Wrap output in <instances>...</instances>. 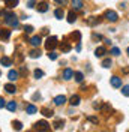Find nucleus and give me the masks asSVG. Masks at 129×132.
<instances>
[{
  "label": "nucleus",
  "mask_w": 129,
  "mask_h": 132,
  "mask_svg": "<svg viewBox=\"0 0 129 132\" xmlns=\"http://www.w3.org/2000/svg\"><path fill=\"white\" fill-rule=\"evenodd\" d=\"M3 16H5V23L12 27H18V18L14 12H9V14H5L3 12Z\"/></svg>",
  "instance_id": "f257e3e1"
},
{
  "label": "nucleus",
  "mask_w": 129,
  "mask_h": 132,
  "mask_svg": "<svg viewBox=\"0 0 129 132\" xmlns=\"http://www.w3.org/2000/svg\"><path fill=\"white\" fill-rule=\"evenodd\" d=\"M56 47H57V38L56 36H48L47 41H45V48L48 51H53Z\"/></svg>",
  "instance_id": "f03ea898"
},
{
  "label": "nucleus",
  "mask_w": 129,
  "mask_h": 132,
  "mask_svg": "<svg viewBox=\"0 0 129 132\" xmlns=\"http://www.w3.org/2000/svg\"><path fill=\"white\" fill-rule=\"evenodd\" d=\"M50 129V125L45 122V120H39V122H36L35 123V131L38 132H47Z\"/></svg>",
  "instance_id": "7ed1b4c3"
},
{
  "label": "nucleus",
  "mask_w": 129,
  "mask_h": 132,
  "mask_svg": "<svg viewBox=\"0 0 129 132\" xmlns=\"http://www.w3.org/2000/svg\"><path fill=\"white\" fill-rule=\"evenodd\" d=\"M105 16H107V20H110L111 23H116V21L119 20L117 12H116V11H111V9H108V11L105 12Z\"/></svg>",
  "instance_id": "20e7f679"
},
{
  "label": "nucleus",
  "mask_w": 129,
  "mask_h": 132,
  "mask_svg": "<svg viewBox=\"0 0 129 132\" xmlns=\"http://www.w3.org/2000/svg\"><path fill=\"white\" fill-rule=\"evenodd\" d=\"M11 38V30L8 29H0V41H8Z\"/></svg>",
  "instance_id": "39448f33"
},
{
  "label": "nucleus",
  "mask_w": 129,
  "mask_h": 132,
  "mask_svg": "<svg viewBox=\"0 0 129 132\" xmlns=\"http://www.w3.org/2000/svg\"><path fill=\"white\" fill-rule=\"evenodd\" d=\"M72 78H74V71L69 69V68H66V69L63 71V80L69 81V80H72Z\"/></svg>",
  "instance_id": "423d86ee"
},
{
  "label": "nucleus",
  "mask_w": 129,
  "mask_h": 132,
  "mask_svg": "<svg viewBox=\"0 0 129 132\" xmlns=\"http://www.w3.org/2000/svg\"><path fill=\"white\" fill-rule=\"evenodd\" d=\"M111 86L113 87H122V78L120 77H117V75H114V77H111Z\"/></svg>",
  "instance_id": "0eeeda50"
},
{
  "label": "nucleus",
  "mask_w": 129,
  "mask_h": 132,
  "mask_svg": "<svg viewBox=\"0 0 129 132\" xmlns=\"http://www.w3.org/2000/svg\"><path fill=\"white\" fill-rule=\"evenodd\" d=\"M89 26H96L101 23V16H90V18H87V21H86Z\"/></svg>",
  "instance_id": "6e6552de"
},
{
  "label": "nucleus",
  "mask_w": 129,
  "mask_h": 132,
  "mask_svg": "<svg viewBox=\"0 0 129 132\" xmlns=\"http://www.w3.org/2000/svg\"><path fill=\"white\" fill-rule=\"evenodd\" d=\"M105 54H107V48H105V47H98V48L95 50V56H96V57H104Z\"/></svg>",
  "instance_id": "1a4fd4ad"
},
{
  "label": "nucleus",
  "mask_w": 129,
  "mask_h": 132,
  "mask_svg": "<svg viewBox=\"0 0 129 132\" xmlns=\"http://www.w3.org/2000/svg\"><path fill=\"white\" fill-rule=\"evenodd\" d=\"M18 77H20V74L17 72L15 69H11L8 72V78L11 80V81H15V80H18Z\"/></svg>",
  "instance_id": "9d476101"
},
{
  "label": "nucleus",
  "mask_w": 129,
  "mask_h": 132,
  "mask_svg": "<svg viewBox=\"0 0 129 132\" xmlns=\"http://www.w3.org/2000/svg\"><path fill=\"white\" fill-rule=\"evenodd\" d=\"M64 102H66V98H64L63 95H59V96H56V98H54V104H56L57 107L63 105Z\"/></svg>",
  "instance_id": "9b49d317"
},
{
  "label": "nucleus",
  "mask_w": 129,
  "mask_h": 132,
  "mask_svg": "<svg viewBox=\"0 0 129 132\" xmlns=\"http://www.w3.org/2000/svg\"><path fill=\"white\" fill-rule=\"evenodd\" d=\"M48 3H45V2H42V3H39V5H38V11H39V12H42V14H44V12H47V11H48Z\"/></svg>",
  "instance_id": "f8f14e48"
},
{
  "label": "nucleus",
  "mask_w": 129,
  "mask_h": 132,
  "mask_svg": "<svg viewBox=\"0 0 129 132\" xmlns=\"http://www.w3.org/2000/svg\"><path fill=\"white\" fill-rule=\"evenodd\" d=\"M5 5H6V8L12 9L18 5V0H5Z\"/></svg>",
  "instance_id": "ddd939ff"
},
{
  "label": "nucleus",
  "mask_w": 129,
  "mask_h": 132,
  "mask_svg": "<svg viewBox=\"0 0 129 132\" xmlns=\"http://www.w3.org/2000/svg\"><path fill=\"white\" fill-rule=\"evenodd\" d=\"M60 48H62V51H63V53H69L72 47H71V44H69V42H62Z\"/></svg>",
  "instance_id": "4468645a"
},
{
  "label": "nucleus",
  "mask_w": 129,
  "mask_h": 132,
  "mask_svg": "<svg viewBox=\"0 0 129 132\" xmlns=\"http://www.w3.org/2000/svg\"><path fill=\"white\" fill-rule=\"evenodd\" d=\"M80 96H78V95H72V98H71V105H72V107H77V105H78V104H80Z\"/></svg>",
  "instance_id": "2eb2a0df"
},
{
  "label": "nucleus",
  "mask_w": 129,
  "mask_h": 132,
  "mask_svg": "<svg viewBox=\"0 0 129 132\" xmlns=\"http://www.w3.org/2000/svg\"><path fill=\"white\" fill-rule=\"evenodd\" d=\"M72 8L77 9V11H80L83 8V0H72Z\"/></svg>",
  "instance_id": "dca6fc26"
},
{
  "label": "nucleus",
  "mask_w": 129,
  "mask_h": 132,
  "mask_svg": "<svg viewBox=\"0 0 129 132\" xmlns=\"http://www.w3.org/2000/svg\"><path fill=\"white\" fill-rule=\"evenodd\" d=\"M30 44H32L33 47H39L41 45V36H33L32 39H30Z\"/></svg>",
  "instance_id": "f3484780"
},
{
  "label": "nucleus",
  "mask_w": 129,
  "mask_h": 132,
  "mask_svg": "<svg viewBox=\"0 0 129 132\" xmlns=\"http://www.w3.org/2000/svg\"><path fill=\"white\" fill-rule=\"evenodd\" d=\"M41 113L45 116V117H53V116H54V111H53V110H48V108H42Z\"/></svg>",
  "instance_id": "a211bd4d"
},
{
  "label": "nucleus",
  "mask_w": 129,
  "mask_h": 132,
  "mask_svg": "<svg viewBox=\"0 0 129 132\" xmlns=\"http://www.w3.org/2000/svg\"><path fill=\"white\" fill-rule=\"evenodd\" d=\"M75 21H77V14L74 11H71L68 14V23H75Z\"/></svg>",
  "instance_id": "6ab92c4d"
},
{
  "label": "nucleus",
  "mask_w": 129,
  "mask_h": 132,
  "mask_svg": "<svg viewBox=\"0 0 129 132\" xmlns=\"http://www.w3.org/2000/svg\"><path fill=\"white\" fill-rule=\"evenodd\" d=\"M5 90L8 92V93H15L17 87L14 86V84H5Z\"/></svg>",
  "instance_id": "aec40b11"
},
{
  "label": "nucleus",
  "mask_w": 129,
  "mask_h": 132,
  "mask_svg": "<svg viewBox=\"0 0 129 132\" xmlns=\"http://www.w3.org/2000/svg\"><path fill=\"white\" fill-rule=\"evenodd\" d=\"M53 126H54V129H60V128H63V126H64V120H62V119H57Z\"/></svg>",
  "instance_id": "412c9836"
},
{
  "label": "nucleus",
  "mask_w": 129,
  "mask_h": 132,
  "mask_svg": "<svg viewBox=\"0 0 129 132\" xmlns=\"http://www.w3.org/2000/svg\"><path fill=\"white\" fill-rule=\"evenodd\" d=\"M54 15H56V18L57 20H62V18H63L64 16V12H63V9H56V11H54Z\"/></svg>",
  "instance_id": "4be33fe9"
},
{
  "label": "nucleus",
  "mask_w": 129,
  "mask_h": 132,
  "mask_svg": "<svg viewBox=\"0 0 129 132\" xmlns=\"http://www.w3.org/2000/svg\"><path fill=\"white\" fill-rule=\"evenodd\" d=\"M26 111H27V114H35V113L38 111V108L35 107V105H32V104H30V105H27Z\"/></svg>",
  "instance_id": "5701e85b"
},
{
  "label": "nucleus",
  "mask_w": 129,
  "mask_h": 132,
  "mask_svg": "<svg viewBox=\"0 0 129 132\" xmlns=\"http://www.w3.org/2000/svg\"><path fill=\"white\" fill-rule=\"evenodd\" d=\"M12 128H14L15 131H21V129H23V123L18 122V120H15V122H12Z\"/></svg>",
  "instance_id": "b1692460"
},
{
  "label": "nucleus",
  "mask_w": 129,
  "mask_h": 132,
  "mask_svg": "<svg viewBox=\"0 0 129 132\" xmlns=\"http://www.w3.org/2000/svg\"><path fill=\"white\" fill-rule=\"evenodd\" d=\"M0 62H2V66H11L12 65V60H11L9 57H2Z\"/></svg>",
  "instance_id": "393cba45"
},
{
  "label": "nucleus",
  "mask_w": 129,
  "mask_h": 132,
  "mask_svg": "<svg viewBox=\"0 0 129 132\" xmlns=\"http://www.w3.org/2000/svg\"><path fill=\"white\" fill-rule=\"evenodd\" d=\"M74 77H75V81H77V82H81L83 80H84V75H83V72H75V74H74Z\"/></svg>",
  "instance_id": "a878e982"
},
{
  "label": "nucleus",
  "mask_w": 129,
  "mask_h": 132,
  "mask_svg": "<svg viewBox=\"0 0 129 132\" xmlns=\"http://www.w3.org/2000/svg\"><path fill=\"white\" fill-rule=\"evenodd\" d=\"M6 108H8L9 111H15V110H17V104L14 102V101H11V102L6 104Z\"/></svg>",
  "instance_id": "bb28decb"
},
{
  "label": "nucleus",
  "mask_w": 129,
  "mask_h": 132,
  "mask_svg": "<svg viewBox=\"0 0 129 132\" xmlns=\"http://www.w3.org/2000/svg\"><path fill=\"white\" fill-rule=\"evenodd\" d=\"M39 56H41L39 50H32V51H30V57L32 59H36V57H39Z\"/></svg>",
  "instance_id": "cd10ccee"
},
{
  "label": "nucleus",
  "mask_w": 129,
  "mask_h": 132,
  "mask_svg": "<svg viewBox=\"0 0 129 132\" xmlns=\"http://www.w3.org/2000/svg\"><path fill=\"white\" fill-rule=\"evenodd\" d=\"M111 65H113L111 59H104V62H102V66L104 68H111Z\"/></svg>",
  "instance_id": "c85d7f7f"
},
{
  "label": "nucleus",
  "mask_w": 129,
  "mask_h": 132,
  "mask_svg": "<svg viewBox=\"0 0 129 132\" xmlns=\"http://www.w3.org/2000/svg\"><path fill=\"white\" fill-rule=\"evenodd\" d=\"M44 77V71L41 69H35V78H42Z\"/></svg>",
  "instance_id": "c756f323"
},
{
  "label": "nucleus",
  "mask_w": 129,
  "mask_h": 132,
  "mask_svg": "<svg viewBox=\"0 0 129 132\" xmlns=\"http://www.w3.org/2000/svg\"><path fill=\"white\" fill-rule=\"evenodd\" d=\"M122 95L129 96V86H123V87H122Z\"/></svg>",
  "instance_id": "7c9ffc66"
},
{
  "label": "nucleus",
  "mask_w": 129,
  "mask_h": 132,
  "mask_svg": "<svg viewBox=\"0 0 129 132\" xmlns=\"http://www.w3.org/2000/svg\"><path fill=\"white\" fill-rule=\"evenodd\" d=\"M48 57L51 59V60H56V59H57V53L54 51V50H53V51H50V53H48Z\"/></svg>",
  "instance_id": "2f4dec72"
},
{
  "label": "nucleus",
  "mask_w": 129,
  "mask_h": 132,
  "mask_svg": "<svg viewBox=\"0 0 129 132\" xmlns=\"http://www.w3.org/2000/svg\"><path fill=\"white\" fill-rule=\"evenodd\" d=\"M72 38H75V41H77V42H80L81 33H80V32H74V33H72Z\"/></svg>",
  "instance_id": "473e14b6"
},
{
  "label": "nucleus",
  "mask_w": 129,
  "mask_h": 132,
  "mask_svg": "<svg viewBox=\"0 0 129 132\" xmlns=\"http://www.w3.org/2000/svg\"><path fill=\"white\" fill-rule=\"evenodd\" d=\"M111 54L113 56H120V50L117 48V47H114V48H111Z\"/></svg>",
  "instance_id": "72a5a7b5"
},
{
  "label": "nucleus",
  "mask_w": 129,
  "mask_h": 132,
  "mask_svg": "<svg viewBox=\"0 0 129 132\" xmlns=\"http://www.w3.org/2000/svg\"><path fill=\"white\" fill-rule=\"evenodd\" d=\"M87 120H89V122H92V123L98 125V117H93V116H89V117H87Z\"/></svg>",
  "instance_id": "f704fd0d"
},
{
  "label": "nucleus",
  "mask_w": 129,
  "mask_h": 132,
  "mask_svg": "<svg viewBox=\"0 0 129 132\" xmlns=\"http://www.w3.org/2000/svg\"><path fill=\"white\" fill-rule=\"evenodd\" d=\"M24 32L26 33H32L33 32V27H32V26H26V27H24Z\"/></svg>",
  "instance_id": "c9c22d12"
},
{
  "label": "nucleus",
  "mask_w": 129,
  "mask_h": 132,
  "mask_svg": "<svg viewBox=\"0 0 129 132\" xmlns=\"http://www.w3.org/2000/svg\"><path fill=\"white\" fill-rule=\"evenodd\" d=\"M3 107H6V102H5L3 98H0V108H3Z\"/></svg>",
  "instance_id": "e433bc0d"
},
{
  "label": "nucleus",
  "mask_w": 129,
  "mask_h": 132,
  "mask_svg": "<svg viewBox=\"0 0 129 132\" xmlns=\"http://www.w3.org/2000/svg\"><path fill=\"white\" fill-rule=\"evenodd\" d=\"M56 3H59V5H66V0H56Z\"/></svg>",
  "instance_id": "4c0bfd02"
},
{
  "label": "nucleus",
  "mask_w": 129,
  "mask_h": 132,
  "mask_svg": "<svg viewBox=\"0 0 129 132\" xmlns=\"http://www.w3.org/2000/svg\"><path fill=\"white\" fill-rule=\"evenodd\" d=\"M29 8H35V2H33V0L29 2Z\"/></svg>",
  "instance_id": "58836bf2"
},
{
  "label": "nucleus",
  "mask_w": 129,
  "mask_h": 132,
  "mask_svg": "<svg viewBox=\"0 0 129 132\" xmlns=\"http://www.w3.org/2000/svg\"><path fill=\"white\" fill-rule=\"evenodd\" d=\"M33 99H41V95L39 93H35V95H33Z\"/></svg>",
  "instance_id": "ea45409f"
},
{
  "label": "nucleus",
  "mask_w": 129,
  "mask_h": 132,
  "mask_svg": "<svg viewBox=\"0 0 129 132\" xmlns=\"http://www.w3.org/2000/svg\"><path fill=\"white\" fill-rule=\"evenodd\" d=\"M123 74H129V68H125L123 69Z\"/></svg>",
  "instance_id": "a19ab883"
},
{
  "label": "nucleus",
  "mask_w": 129,
  "mask_h": 132,
  "mask_svg": "<svg viewBox=\"0 0 129 132\" xmlns=\"http://www.w3.org/2000/svg\"><path fill=\"white\" fill-rule=\"evenodd\" d=\"M126 53H128V56H129V47H128V50H126Z\"/></svg>",
  "instance_id": "79ce46f5"
}]
</instances>
